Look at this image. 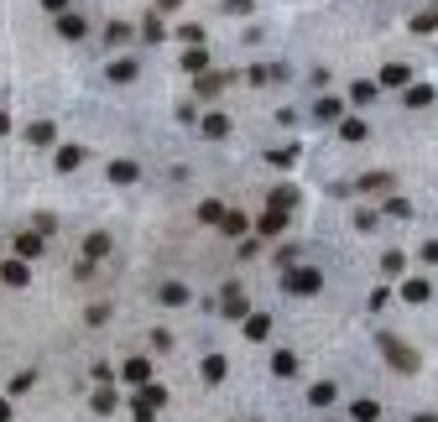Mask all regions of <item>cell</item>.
<instances>
[{
	"label": "cell",
	"mask_w": 438,
	"mask_h": 422,
	"mask_svg": "<svg viewBox=\"0 0 438 422\" xmlns=\"http://www.w3.org/2000/svg\"><path fill=\"white\" fill-rule=\"evenodd\" d=\"M157 297L178 308V303H188V287H183V281H167V287H162V292H157Z\"/></svg>",
	"instance_id": "ac0fdd59"
},
{
	"label": "cell",
	"mask_w": 438,
	"mask_h": 422,
	"mask_svg": "<svg viewBox=\"0 0 438 422\" xmlns=\"http://www.w3.org/2000/svg\"><path fill=\"white\" fill-rule=\"evenodd\" d=\"M58 32H63V37H83V32H89V21H83V16H73V11H63Z\"/></svg>",
	"instance_id": "7c38bea8"
},
{
	"label": "cell",
	"mask_w": 438,
	"mask_h": 422,
	"mask_svg": "<svg viewBox=\"0 0 438 422\" xmlns=\"http://www.w3.org/2000/svg\"><path fill=\"white\" fill-rule=\"evenodd\" d=\"M203 63H209V52H203V47H188V58H183V68H193V73H199Z\"/></svg>",
	"instance_id": "83f0119b"
},
{
	"label": "cell",
	"mask_w": 438,
	"mask_h": 422,
	"mask_svg": "<svg viewBox=\"0 0 438 422\" xmlns=\"http://www.w3.org/2000/svg\"><path fill=\"white\" fill-rule=\"evenodd\" d=\"M292 203H297L292 188H277V193H272V209H287V214H292Z\"/></svg>",
	"instance_id": "603a6c76"
},
{
	"label": "cell",
	"mask_w": 438,
	"mask_h": 422,
	"mask_svg": "<svg viewBox=\"0 0 438 422\" xmlns=\"http://www.w3.org/2000/svg\"><path fill=\"white\" fill-rule=\"evenodd\" d=\"M433 26H438V6H433V11H423V16H417V32H433Z\"/></svg>",
	"instance_id": "d590c367"
},
{
	"label": "cell",
	"mask_w": 438,
	"mask_h": 422,
	"mask_svg": "<svg viewBox=\"0 0 438 422\" xmlns=\"http://www.w3.org/2000/svg\"><path fill=\"white\" fill-rule=\"evenodd\" d=\"M0 281H11V287H26V261H0Z\"/></svg>",
	"instance_id": "8992f818"
},
{
	"label": "cell",
	"mask_w": 438,
	"mask_h": 422,
	"mask_svg": "<svg viewBox=\"0 0 438 422\" xmlns=\"http://www.w3.org/2000/svg\"><path fill=\"white\" fill-rule=\"evenodd\" d=\"M183 0H157V11H178Z\"/></svg>",
	"instance_id": "74e56055"
},
{
	"label": "cell",
	"mask_w": 438,
	"mask_h": 422,
	"mask_svg": "<svg viewBox=\"0 0 438 422\" xmlns=\"http://www.w3.org/2000/svg\"><path fill=\"white\" fill-rule=\"evenodd\" d=\"M110 256V234H89L83 240V261H105Z\"/></svg>",
	"instance_id": "ba28073f"
},
{
	"label": "cell",
	"mask_w": 438,
	"mask_h": 422,
	"mask_svg": "<svg viewBox=\"0 0 438 422\" xmlns=\"http://www.w3.org/2000/svg\"><path fill=\"white\" fill-rule=\"evenodd\" d=\"M319 287H323V277H319V271H308V266H287V292H297V297H313V292H319Z\"/></svg>",
	"instance_id": "7a4b0ae2"
},
{
	"label": "cell",
	"mask_w": 438,
	"mask_h": 422,
	"mask_svg": "<svg viewBox=\"0 0 438 422\" xmlns=\"http://www.w3.org/2000/svg\"><path fill=\"white\" fill-rule=\"evenodd\" d=\"M130 79H136V63H115V68H110V83H130Z\"/></svg>",
	"instance_id": "7402d4cb"
},
{
	"label": "cell",
	"mask_w": 438,
	"mask_h": 422,
	"mask_svg": "<svg viewBox=\"0 0 438 422\" xmlns=\"http://www.w3.org/2000/svg\"><path fill=\"white\" fill-rule=\"evenodd\" d=\"M193 89H199L203 99H214V94L225 89V79H219V73H199V83H193Z\"/></svg>",
	"instance_id": "5bb4252c"
},
{
	"label": "cell",
	"mask_w": 438,
	"mask_h": 422,
	"mask_svg": "<svg viewBox=\"0 0 438 422\" xmlns=\"http://www.w3.org/2000/svg\"><path fill=\"white\" fill-rule=\"evenodd\" d=\"M225 354H203V381H209V386H219V381H225Z\"/></svg>",
	"instance_id": "52a82bcc"
},
{
	"label": "cell",
	"mask_w": 438,
	"mask_h": 422,
	"mask_svg": "<svg viewBox=\"0 0 438 422\" xmlns=\"http://www.w3.org/2000/svg\"><path fill=\"white\" fill-rule=\"evenodd\" d=\"M199 219H203V224H214V219H225V203H203V209H199Z\"/></svg>",
	"instance_id": "4dcf8cb0"
},
{
	"label": "cell",
	"mask_w": 438,
	"mask_h": 422,
	"mask_svg": "<svg viewBox=\"0 0 438 422\" xmlns=\"http://www.w3.org/2000/svg\"><path fill=\"white\" fill-rule=\"evenodd\" d=\"M79 162H83V146H63L58 152V172H73Z\"/></svg>",
	"instance_id": "e0dca14e"
},
{
	"label": "cell",
	"mask_w": 438,
	"mask_h": 422,
	"mask_svg": "<svg viewBox=\"0 0 438 422\" xmlns=\"http://www.w3.org/2000/svg\"><path fill=\"white\" fill-rule=\"evenodd\" d=\"M225 313H246V297H240L235 287H230V297H225Z\"/></svg>",
	"instance_id": "e575fe53"
},
{
	"label": "cell",
	"mask_w": 438,
	"mask_h": 422,
	"mask_svg": "<svg viewBox=\"0 0 438 422\" xmlns=\"http://www.w3.org/2000/svg\"><path fill=\"white\" fill-rule=\"evenodd\" d=\"M16 256H21V261H37V256H42V234H21V240H16Z\"/></svg>",
	"instance_id": "30bf717a"
},
{
	"label": "cell",
	"mask_w": 438,
	"mask_h": 422,
	"mask_svg": "<svg viewBox=\"0 0 438 422\" xmlns=\"http://www.w3.org/2000/svg\"><path fill=\"white\" fill-rule=\"evenodd\" d=\"M94 412H115V391H94Z\"/></svg>",
	"instance_id": "836d02e7"
},
{
	"label": "cell",
	"mask_w": 438,
	"mask_h": 422,
	"mask_svg": "<svg viewBox=\"0 0 438 422\" xmlns=\"http://www.w3.org/2000/svg\"><path fill=\"white\" fill-rule=\"evenodd\" d=\"M402 297H407V303H428V297H433V287H428L423 277H412V281L402 287Z\"/></svg>",
	"instance_id": "8fae6325"
},
{
	"label": "cell",
	"mask_w": 438,
	"mask_h": 422,
	"mask_svg": "<svg viewBox=\"0 0 438 422\" xmlns=\"http://www.w3.org/2000/svg\"><path fill=\"white\" fill-rule=\"evenodd\" d=\"M0 422H11V401H0Z\"/></svg>",
	"instance_id": "60d3db41"
},
{
	"label": "cell",
	"mask_w": 438,
	"mask_h": 422,
	"mask_svg": "<svg viewBox=\"0 0 438 422\" xmlns=\"http://www.w3.org/2000/svg\"><path fill=\"white\" fill-rule=\"evenodd\" d=\"M272 370H277V375H297V354H292V350H277V354H272Z\"/></svg>",
	"instance_id": "4fadbf2b"
},
{
	"label": "cell",
	"mask_w": 438,
	"mask_h": 422,
	"mask_svg": "<svg viewBox=\"0 0 438 422\" xmlns=\"http://www.w3.org/2000/svg\"><path fill=\"white\" fill-rule=\"evenodd\" d=\"M266 334H272V318H266V313H250L246 318V339L256 344V339H266Z\"/></svg>",
	"instance_id": "9c48e42d"
},
{
	"label": "cell",
	"mask_w": 438,
	"mask_h": 422,
	"mask_svg": "<svg viewBox=\"0 0 438 422\" xmlns=\"http://www.w3.org/2000/svg\"><path fill=\"white\" fill-rule=\"evenodd\" d=\"M308 401H313V407H329V401H334V381H319V386L308 391Z\"/></svg>",
	"instance_id": "ffe728a7"
},
{
	"label": "cell",
	"mask_w": 438,
	"mask_h": 422,
	"mask_svg": "<svg viewBox=\"0 0 438 422\" xmlns=\"http://www.w3.org/2000/svg\"><path fill=\"white\" fill-rule=\"evenodd\" d=\"M256 230H261V234H282V230H287V209H266V214L256 219Z\"/></svg>",
	"instance_id": "3957f363"
},
{
	"label": "cell",
	"mask_w": 438,
	"mask_h": 422,
	"mask_svg": "<svg viewBox=\"0 0 438 422\" xmlns=\"http://www.w3.org/2000/svg\"><path fill=\"white\" fill-rule=\"evenodd\" d=\"M120 375H126V386H146V381H152V365H146V360H126V370H120Z\"/></svg>",
	"instance_id": "5b68a950"
},
{
	"label": "cell",
	"mask_w": 438,
	"mask_h": 422,
	"mask_svg": "<svg viewBox=\"0 0 438 422\" xmlns=\"http://www.w3.org/2000/svg\"><path fill=\"white\" fill-rule=\"evenodd\" d=\"M423 261H438V240H428V245H423Z\"/></svg>",
	"instance_id": "8d00e7d4"
},
{
	"label": "cell",
	"mask_w": 438,
	"mask_h": 422,
	"mask_svg": "<svg viewBox=\"0 0 438 422\" xmlns=\"http://www.w3.org/2000/svg\"><path fill=\"white\" fill-rule=\"evenodd\" d=\"M42 6H48V11H68V0H42Z\"/></svg>",
	"instance_id": "f35d334b"
},
{
	"label": "cell",
	"mask_w": 438,
	"mask_h": 422,
	"mask_svg": "<svg viewBox=\"0 0 438 422\" xmlns=\"http://www.w3.org/2000/svg\"><path fill=\"white\" fill-rule=\"evenodd\" d=\"M126 37H130V26H126V21H110V26H105V42H110V47L126 42Z\"/></svg>",
	"instance_id": "484cf974"
},
{
	"label": "cell",
	"mask_w": 438,
	"mask_h": 422,
	"mask_svg": "<svg viewBox=\"0 0 438 422\" xmlns=\"http://www.w3.org/2000/svg\"><path fill=\"white\" fill-rule=\"evenodd\" d=\"M26 141H32V146H52V141H58V125L37 120V125H26Z\"/></svg>",
	"instance_id": "277c9868"
},
{
	"label": "cell",
	"mask_w": 438,
	"mask_h": 422,
	"mask_svg": "<svg viewBox=\"0 0 438 422\" xmlns=\"http://www.w3.org/2000/svg\"><path fill=\"white\" fill-rule=\"evenodd\" d=\"M219 224H225V234H246V214H225V219H219Z\"/></svg>",
	"instance_id": "4316f807"
},
{
	"label": "cell",
	"mask_w": 438,
	"mask_h": 422,
	"mask_svg": "<svg viewBox=\"0 0 438 422\" xmlns=\"http://www.w3.org/2000/svg\"><path fill=\"white\" fill-rule=\"evenodd\" d=\"M381 83H407V68L402 63H386V68H381Z\"/></svg>",
	"instance_id": "cb8c5ba5"
},
{
	"label": "cell",
	"mask_w": 438,
	"mask_h": 422,
	"mask_svg": "<svg viewBox=\"0 0 438 422\" xmlns=\"http://www.w3.org/2000/svg\"><path fill=\"white\" fill-rule=\"evenodd\" d=\"M136 177H141V167H136V162H115V167H110V183H136Z\"/></svg>",
	"instance_id": "9a60e30c"
},
{
	"label": "cell",
	"mask_w": 438,
	"mask_h": 422,
	"mask_svg": "<svg viewBox=\"0 0 438 422\" xmlns=\"http://www.w3.org/2000/svg\"><path fill=\"white\" fill-rule=\"evenodd\" d=\"M6 130H11V115H6V110H0V136H6Z\"/></svg>",
	"instance_id": "ab89813d"
},
{
	"label": "cell",
	"mask_w": 438,
	"mask_h": 422,
	"mask_svg": "<svg viewBox=\"0 0 438 422\" xmlns=\"http://www.w3.org/2000/svg\"><path fill=\"white\" fill-rule=\"evenodd\" d=\"M407 105H412V110L417 105H433V89H407Z\"/></svg>",
	"instance_id": "f546056e"
},
{
	"label": "cell",
	"mask_w": 438,
	"mask_h": 422,
	"mask_svg": "<svg viewBox=\"0 0 438 422\" xmlns=\"http://www.w3.org/2000/svg\"><path fill=\"white\" fill-rule=\"evenodd\" d=\"M350 94H355V105H370V99H376V83H355Z\"/></svg>",
	"instance_id": "1f68e13d"
},
{
	"label": "cell",
	"mask_w": 438,
	"mask_h": 422,
	"mask_svg": "<svg viewBox=\"0 0 438 422\" xmlns=\"http://www.w3.org/2000/svg\"><path fill=\"white\" fill-rule=\"evenodd\" d=\"M199 130L219 141V136H230V120H225V115H203V125H199Z\"/></svg>",
	"instance_id": "2e32d148"
},
{
	"label": "cell",
	"mask_w": 438,
	"mask_h": 422,
	"mask_svg": "<svg viewBox=\"0 0 438 422\" xmlns=\"http://www.w3.org/2000/svg\"><path fill=\"white\" fill-rule=\"evenodd\" d=\"M319 120H339V99H319Z\"/></svg>",
	"instance_id": "d6a6232c"
},
{
	"label": "cell",
	"mask_w": 438,
	"mask_h": 422,
	"mask_svg": "<svg viewBox=\"0 0 438 422\" xmlns=\"http://www.w3.org/2000/svg\"><path fill=\"white\" fill-rule=\"evenodd\" d=\"M152 412H157V407H146V401H141V396L130 401V417H136V422H157V417H152Z\"/></svg>",
	"instance_id": "f1b7e54d"
},
{
	"label": "cell",
	"mask_w": 438,
	"mask_h": 422,
	"mask_svg": "<svg viewBox=\"0 0 438 422\" xmlns=\"http://www.w3.org/2000/svg\"><path fill=\"white\" fill-rule=\"evenodd\" d=\"M350 417H355V422H376L381 407H376V401H355V407H350Z\"/></svg>",
	"instance_id": "44dd1931"
},
{
	"label": "cell",
	"mask_w": 438,
	"mask_h": 422,
	"mask_svg": "<svg viewBox=\"0 0 438 422\" xmlns=\"http://www.w3.org/2000/svg\"><path fill=\"white\" fill-rule=\"evenodd\" d=\"M376 344H381V354H386V360L397 365V370H407V375L417 370V350H407V344L397 339V334H376Z\"/></svg>",
	"instance_id": "6da1fadb"
},
{
	"label": "cell",
	"mask_w": 438,
	"mask_h": 422,
	"mask_svg": "<svg viewBox=\"0 0 438 422\" xmlns=\"http://www.w3.org/2000/svg\"><path fill=\"white\" fill-rule=\"evenodd\" d=\"M339 136H344V141H366V120H355V115L339 120Z\"/></svg>",
	"instance_id": "d6986e66"
},
{
	"label": "cell",
	"mask_w": 438,
	"mask_h": 422,
	"mask_svg": "<svg viewBox=\"0 0 438 422\" xmlns=\"http://www.w3.org/2000/svg\"><path fill=\"white\" fill-rule=\"evenodd\" d=\"M141 401H146V407H162V401H167V391H162V386H152V381H146V386H141Z\"/></svg>",
	"instance_id": "d4e9b609"
}]
</instances>
